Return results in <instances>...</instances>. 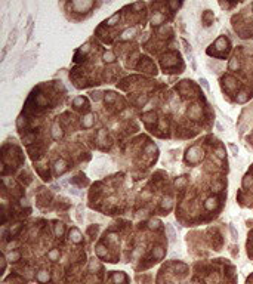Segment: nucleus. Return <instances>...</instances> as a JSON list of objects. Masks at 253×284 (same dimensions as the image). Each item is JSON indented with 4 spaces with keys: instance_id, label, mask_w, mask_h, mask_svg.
<instances>
[{
    "instance_id": "obj_4",
    "label": "nucleus",
    "mask_w": 253,
    "mask_h": 284,
    "mask_svg": "<svg viewBox=\"0 0 253 284\" xmlns=\"http://www.w3.org/2000/svg\"><path fill=\"white\" fill-rule=\"evenodd\" d=\"M166 229L169 231V238H170V241H175V232H173V229H172V227L170 225H166Z\"/></svg>"
},
{
    "instance_id": "obj_1",
    "label": "nucleus",
    "mask_w": 253,
    "mask_h": 284,
    "mask_svg": "<svg viewBox=\"0 0 253 284\" xmlns=\"http://www.w3.org/2000/svg\"><path fill=\"white\" fill-rule=\"evenodd\" d=\"M34 62H36V52H27V53H24L22 58L19 59L18 65H16L15 77H19V76H22L24 73H27L28 70L34 65Z\"/></svg>"
},
{
    "instance_id": "obj_2",
    "label": "nucleus",
    "mask_w": 253,
    "mask_h": 284,
    "mask_svg": "<svg viewBox=\"0 0 253 284\" xmlns=\"http://www.w3.org/2000/svg\"><path fill=\"white\" fill-rule=\"evenodd\" d=\"M16 39H18V30L16 28H13V31L9 34V39H7V43H6V47L3 49V52H1V59L4 58V55H6V52L15 45V42H16Z\"/></svg>"
},
{
    "instance_id": "obj_6",
    "label": "nucleus",
    "mask_w": 253,
    "mask_h": 284,
    "mask_svg": "<svg viewBox=\"0 0 253 284\" xmlns=\"http://www.w3.org/2000/svg\"><path fill=\"white\" fill-rule=\"evenodd\" d=\"M172 203H170V198H164L163 200V207H170Z\"/></svg>"
},
{
    "instance_id": "obj_3",
    "label": "nucleus",
    "mask_w": 253,
    "mask_h": 284,
    "mask_svg": "<svg viewBox=\"0 0 253 284\" xmlns=\"http://www.w3.org/2000/svg\"><path fill=\"white\" fill-rule=\"evenodd\" d=\"M64 166H65V163H64V161H58V163H56V164H55V169H56V172H58V173H61V172H64V169H65Z\"/></svg>"
},
{
    "instance_id": "obj_8",
    "label": "nucleus",
    "mask_w": 253,
    "mask_h": 284,
    "mask_svg": "<svg viewBox=\"0 0 253 284\" xmlns=\"http://www.w3.org/2000/svg\"><path fill=\"white\" fill-rule=\"evenodd\" d=\"M133 34H135V30H129V31L124 33V37H132Z\"/></svg>"
},
{
    "instance_id": "obj_11",
    "label": "nucleus",
    "mask_w": 253,
    "mask_h": 284,
    "mask_svg": "<svg viewBox=\"0 0 253 284\" xmlns=\"http://www.w3.org/2000/svg\"><path fill=\"white\" fill-rule=\"evenodd\" d=\"M117 19H118V16H117V15H115V16H112L111 19H110V24H111V25H112V22H115Z\"/></svg>"
},
{
    "instance_id": "obj_5",
    "label": "nucleus",
    "mask_w": 253,
    "mask_h": 284,
    "mask_svg": "<svg viewBox=\"0 0 253 284\" xmlns=\"http://www.w3.org/2000/svg\"><path fill=\"white\" fill-rule=\"evenodd\" d=\"M104 59H105V61H108V62H111L112 59H114V55L108 52V53H105V55H104Z\"/></svg>"
},
{
    "instance_id": "obj_9",
    "label": "nucleus",
    "mask_w": 253,
    "mask_h": 284,
    "mask_svg": "<svg viewBox=\"0 0 253 284\" xmlns=\"http://www.w3.org/2000/svg\"><path fill=\"white\" fill-rule=\"evenodd\" d=\"M62 231H64L62 225H58V227H56V234H58V235H61V234H62Z\"/></svg>"
},
{
    "instance_id": "obj_10",
    "label": "nucleus",
    "mask_w": 253,
    "mask_h": 284,
    "mask_svg": "<svg viewBox=\"0 0 253 284\" xmlns=\"http://www.w3.org/2000/svg\"><path fill=\"white\" fill-rule=\"evenodd\" d=\"M229 229H231V234H232V238L235 240V238H237V234H235V229H234V227H229Z\"/></svg>"
},
{
    "instance_id": "obj_7",
    "label": "nucleus",
    "mask_w": 253,
    "mask_h": 284,
    "mask_svg": "<svg viewBox=\"0 0 253 284\" xmlns=\"http://www.w3.org/2000/svg\"><path fill=\"white\" fill-rule=\"evenodd\" d=\"M200 83H201V85H203V87H204V89H206V90H209V85H207V82H206V80H204V79H200Z\"/></svg>"
}]
</instances>
